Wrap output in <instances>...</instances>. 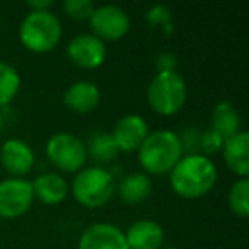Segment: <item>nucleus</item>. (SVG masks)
I'll return each mask as SVG.
<instances>
[{
	"mask_svg": "<svg viewBox=\"0 0 249 249\" xmlns=\"http://www.w3.org/2000/svg\"><path fill=\"white\" fill-rule=\"evenodd\" d=\"M174 193L183 198H201L217 183V166L203 154H183L169 173Z\"/></svg>",
	"mask_w": 249,
	"mask_h": 249,
	"instance_id": "1",
	"label": "nucleus"
},
{
	"mask_svg": "<svg viewBox=\"0 0 249 249\" xmlns=\"http://www.w3.org/2000/svg\"><path fill=\"white\" fill-rule=\"evenodd\" d=\"M137 152H139V162L145 174L171 173V169L184 154L179 135L173 130L149 132Z\"/></svg>",
	"mask_w": 249,
	"mask_h": 249,
	"instance_id": "2",
	"label": "nucleus"
},
{
	"mask_svg": "<svg viewBox=\"0 0 249 249\" xmlns=\"http://www.w3.org/2000/svg\"><path fill=\"white\" fill-rule=\"evenodd\" d=\"M73 198L86 208L104 207L116 193V179L106 167L86 166L77 171L70 186Z\"/></svg>",
	"mask_w": 249,
	"mask_h": 249,
	"instance_id": "3",
	"label": "nucleus"
},
{
	"mask_svg": "<svg viewBox=\"0 0 249 249\" xmlns=\"http://www.w3.org/2000/svg\"><path fill=\"white\" fill-rule=\"evenodd\" d=\"M62 35V21L52 11H29L19 26V39L35 53L53 50L60 43Z\"/></svg>",
	"mask_w": 249,
	"mask_h": 249,
	"instance_id": "4",
	"label": "nucleus"
},
{
	"mask_svg": "<svg viewBox=\"0 0 249 249\" xmlns=\"http://www.w3.org/2000/svg\"><path fill=\"white\" fill-rule=\"evenodd\" d=\"M188 99V86L183 75L173 72H156L147 87V103L162 116H173L183 109Z\"/></svg>",
	"mask_w": 249,
	"mask_h": 249,
	"instance_id": "5",
	"label": "nucleus"
},
{
	"mask_svg": "<svg viewBox=\"0 0 249 249\" xmlns=\"http://www.w3.org/2000/svg\"><path fill=\"white\" fill-rule=\"evenodd\" d=\"M45 152L50 162L63 173H77L89 159L86 142L70 132L53 133L46 140Z\"/></svg>",
	"mask_w": 249,
	"mask_h": 249,
	"instance_id": "6",
	"label": "nucleus"
},
{
	"mask_svg": "<svg viewBox=\"0 0 249 249\" xmlns=\"http://www.w3.org/2000/svg\"><path fill=\"white\" fill-rule=\"evenodd\" d=\"M33 201L35 191L29 179L11 176L0 181V217H21L31 208Z\"/></svg>",
	"mask_w": 249,
	"mask_h": 249,
	"instance_id": "7",
	"label": "nucleus"
},
{
	"mask_svg": "<svg viewBox=\"0 0 249 249\" xmlns=\"http://www.w3.org/2000/svg\"><path fill=\"white\" fill-rule=\"evenodd\" d=\"M92 35L103 41H116L130 31V16L124 9L113 4L99 5L89 18Z\"/></svg>",
	"mask_w": 249,
	"mask_h": 249,
	"instance_id": "8",
	"label": "nucleus"
},
{
	"mask_svg": "<svg viewBox=\"0 0 249 249\" xmlns=\"http://www.w3.org/2000/svg\"><path fill=\"white\" fill-rule=\"evenodd\" d=\"M107 55L106 43L92 33H82L73 36L67 45V56L79 69L94 70L104 63Z\"/></svg>",
	"mask_w": 249,
	"mask_h": 249,
	"instance_id": "9",
	"label": "nucleus"
},
{
	"mask_svg": "<svg viewBox=\"0 0 249 249\" xmlns=\"http://www.w3.org/2000/svg\"><path fill=\"white\" fill-rule=\"evenodd\" d=\"M147 135H149V123L145 118L135 113L121 116L114 123L111 132V137L120 152H137Z\"/></svg>",
	"mask_w": 249,
	"mask_h": 249,
	"instance_id": "10",
	"label": "nucleus"
},
{
	"mask_svg": "<svg viewBox=\"0 0 249 249\" xmlns=\"http://www.w3.org/2000/svg\"><path fill=\"white\" fill-rule=\"evenodd\" d=\"M77 249H130L124 231L109 222H97L84 229Z\"/></svg>",
	"mask_w": 249,
	"mask_h": 249,
	"instance_id": "11",
	"label": "nucleus"
},
{
	"mask_svg": "<svg viewBox=\"0 0 249 249\" xmlns=\"http://www.w3.org/2000/svg\"><path fill=\"white\" fill-rule=\"evenodd\" d=\"M0 164L11 176L22 178L35 166V150L22 139H7L0 147Z\"/></svg>",
	"mask_w": 249,
	"mask_h": 249,
	"instance_id": "12",
	"label": "nucleus"
},
{
	"mask_svg": "<svg viewBox=\"0 0 249 249\" xmlns=\"http://www.w3.org/2000/svg\"><path fill=\"white\" fill-rule=\"evenodd\" d=\"M164 237L166 234L162 225L152 218H140L124 232V239L130 249H160Z\"/></svg>",
	"mask_w": 249,
	"mask_h": 249,
	"instance_id": "13",
	"label": "nucleus"
},
{
	"mask_svg": "<svg viewBox=\"0 0 249 249\" xmlns=\"http://www.w3.org/2000/svg\"><path fill=\"white\" fill-rule=\"evenodd\" d=\"M101 103V89L90 80H75L63 92V104L70 111L87 114L94 111Z\"/></svg>",
	"mask_w": 249,
	"mask_h": 249,
	"instance_id": "14",
	"label": "nucleus"
},
{
	"mask_svg": "<svg viewBox=\"0 0 249 249\" xmlns=\"http://www.w3.org/2000/svg\"><path fill=\"white\" fill-rule=\"evenodd\" d=\"M222 156L227 167L239 178L249 176V133L241 130L224 140Z\"/></svg>",
	"mask_w": 249,
	"mask_h": 249,
	"instance_id": "15",
	"label": "nucleus"
},
{
	"mask_svg": "<svg viewBox=\"0 0 249 249\" xmlns=\"http://www.w3.org/2000/svg\"><path fill=\"white\" fill-rule=\"evenodd\" d=\"M35 198L45 205H58L69 196L70 184L58 173H43L31 181Z\"/></svg>",
	"mask_w": 249,
	"mask_h": 249,
	"instance_id": "16",
	"label": "nucleus"
},
{
	"mask_svg": "<svg viewBox=\"0 0 249 249\" xmlns=\"http://www.w3.org/2000/svg\"><path fill=\"white\" fill-rule=\"evenodd\" d=\"M152 179L145 173H130L121 178V181L116 184V193L124 203L130 205L145 201L152 195Z\"/></svg>",
	"mask_w": 249,
	"mask_h": 249,
	"instance_id": "17",
	"label": "nucleus"
},
{
	"mask_svg": "<svg viewBox=\"0 0 249 249\" xmlns=\"http://www.w3.org/2000/svg\"><path fill=\"white\" fill-rule=\"evenodd\" d=\"M210 121H212V130L217 132L224 140L242 130L241 114H239L237 107L231 101H218L213 106V109H212Z\"/></svg>",
	"mask_w": 249,
	"mask_h": 249,
	"instance_id": "18",
	"label": "nucleus"
},
{
	"mask_svg": "<svg viewBox=\"0 0 249 249\" xmlns=\"http://www.w3.org/2000/svg\"><path fill=\"white\" fill-rule=\"evenodd\" d=\"M86 147H87V156L92 157L96 162L101 164L111 162L120 154L113 137H111V132H94L90 135L89 142L86 143Z\"/></svg>",
	"mask_w": 249,
	"mask_h": 249,
	"instance_id": "19",
	"label": "nucleus"
},
{
	"mask_svg": "<svg viewBox=\"0 0 249 249\" xmlns=\"http://www.w3.org/2000/svg\"><path fill=\"white\" fill-rule=\"evenodd\" d=\"M21 89V73L14 65L0 62V107L7 106L16 99Z\"/></svg>",
	"mask_w": 249,
	"mask_h": 249,
	"instance_id": "20",
	"label": "nucleus"
},
{
	"mask_svg": "<svg viewBox=\"0 0 249 249\" xmlns=\"http://www.w3.org/2000/svg\"><path fill=\"white\" fill-rule=\"evenodd\" d=\"M229 208L237 217H248L249 215V179L239 178L232 183L227 195Z\"/></svg>",
	"mask_w": 249,
	"mask_h": 249,
	"instance_id": "21",
	"label": "nucleus"
},
{
	"mask_svg": "<svg viewBox=\"0 0 249 249\" xmlns=\"http://www.w3.org/2000/svg\"><path fill=\"white\" fill-rule=\"evenodd\" d=\"M145 21L149 22L152 28L162 29L166 35H171L174 29V22H173V14H171V9L166 7L164 4H157L147 11L145 14Z\"/></svg>",
	"mask_w": 249,
	"mask_h": 249,
	"instance_id": "22",
	"label": "nucleus"
},
{
	"mask_svg": "<svg viewBox=\"0 0 249 249\" xmlns=\"http://www.w3.org/2000/svg\"><path fill=\"white\" fill-rule=\"evenodd\" d=\"M96 9L92 0H65L63 2V11L67 16L77 21H89L90 14Z\"/></svg>",
	"mask_w": 249,
	"mask_h": 249,
	"instance_id": "23",
	"label": "nucleus"
},
{
	"mask_svg": "<svg viewBox=\"0 0 249 249\" xmlns=\"http://www.w3.org/2000/svg\"><path fill=\"white\" fill-rule=\"evenodd\" d=\"M222 145H224V139H222L217 132H213L212 128L200 133L198 150H200V154H203V156L210 157L212 154H217L218 150H222Z\"/></svg>",
	"mask_w": 249,
	"mask_h": 249,
	"instance_id": "24",
	"label": "nucleus"
},
{
	"mask_svg": "<svg viewBox=\"0 0 249 249\" xmlns=\"http://www.w3.org/2000/svg\"><path fill=\"white\" fill-rule=\"evenodd\" d=\"M176 65H178V58H176V55L171 52L160 53L156 58L157 72H173V70H176Z\"/></svg>",
	"mask_w": 249,
	"mask_h": 249,
	"instance_id": "25",
	"label": "nucleus"
},
{
	"mask_svg": "<svg viewBox=\"0 0 249 249\" xmlns=\"http://www.w3.org/2000/svg\"><path fill=\"white\" fill-rule=\"evenodd\" d=\"M28 7L31 11H50L53 7L52 0H29Z\"/></svg>",
	"mask_w": 249,
	"mask_h": 249,
	"instance_id": "26",
	"label": "nucleus"
},
{
	"mask_svg": "<svg viewBox=\"0 0 249 249\" xmlns=\"http://www.w3.org/2000/svg\"><path fill=\"white\" fill-rule=\"evenodd\" d=\"M4 126H5V121H4V114L0 113V135L4 133Z\"/></svg>",
	"mask_w": 249,
	"mask_h": 249,
	"instance_id": "27",
	"label": "nucleus"
},
{
	"mask_svg": "<svg viewBox=\"0 0 249 249\" xmlns=\"http://www.w3.org/2000/svg\"><path fill=\"white\" fill-rule=\"evenodd\" d=\"M162 249H179V248H176V246H164Z\"/></svg>",
	"mask_w": 249,
	"mask_h": 249,
	"instance_id": "28",
	"label": "nucleus"
}]
</instances>
